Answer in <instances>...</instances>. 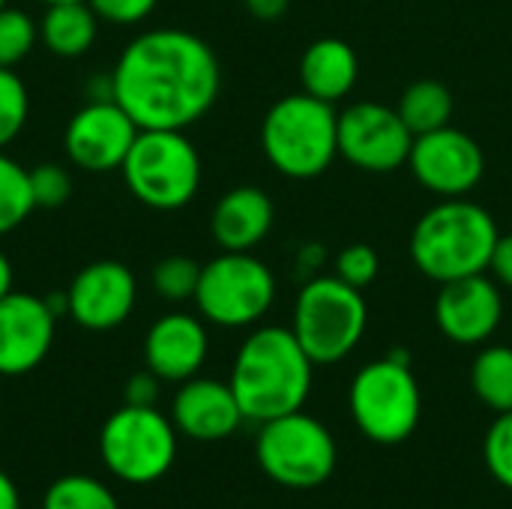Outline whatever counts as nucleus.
<instances>
[{"label": "nucleus", "instance_id": "1", "mask_svg": "<svg viewBox=\"0 0 512 509\" xmlns=\"http://www.w3.org/2000/svg\"><path fill=\"white\" fill-rule=\"evenodd\" d=\"M216 51L183 27L138 33L111 69V99L138 129H189L219 99Z\"/></svg>", "mask_w": 512, "mask_h": 509}, {"label": "nucleus", "instance_id": "2", "mask_svg": "<svg viewBox=\"0 0 512 509\" xmlns=\"http://www.w3.org/2000/svg\"><path fill=\"white\" fill-rule=\"evenodd\" d=\"M315 363L303 351L291 327H258L237 348L231 366V390L249 423H267L291 411H303L312 393Z\"/></svg>", "mask_w": 512, "mask_h": 509}, {"label": "nucleus", "instance_id": "3", "mask_svg": "<svg viewBox=\"0 0 512 509\" xmlns=\"http://www.w3.org/2000/svg\"><path fill=\"white\" fill-rule=\"evenodd\" d=\"M498 237V222L483 204L468 198H441L417 219L408 249L414 267L426 279L444 285L489 273Z\"/></svg>", "mask_w": 512, "mask_h": 509}, {"label": "nucleus", "instance_id": "4", "mask_svg": "<svg viewBox=\"0 0 512 509\" xmlns=\"http://www.w3.org/2000/svg\"><path fill=\"white\" fill-rule=\"evenodd\" d=\"M261 150L288 180H315L339 156V111L309 93L276 99L261 120Z\"/></svg>", "mask_w": 512, "mask_h": 509}, {"label": "nucleus", "instance_id": "5", "mask_svg": "<svg viewBox=\"0 0 512 509\" xmlns=\"http://www.w3.org/2000/svg\"><path fill=\"white\" fill-rule=\"evenodd\" d=\"M351 420L372 444L396 447L408 441L423 417V393L411 369V357L393 348L387 357L366 363L348 390Z\"/></svg>", "mask_w": 512, "mask_h": 509}, {"label": "nucleus", "instance_id": "6", "mask_svg": "<svg viewBox=\"0 0 512 509\" xmlns=\"http://www.w3.org/2000/svg\"><path fill=\"white\" fill-rule=\"evenodd\" d=\"M129 195L150 210H180L201 189V156L186 129H138L123 165Z\"/></svg>", "mask_w": 512, "mask_h": 509}, {"label": "nucleus", "instance_id": "7", "mask_svg": "<svg viewBox=\"0 0 512 509\" xmlns=\"http://www.w3.org/2000/svg\"><path fill=\"white\" fill-rule=\"evenodd\" d=\"M369 327V306L360 288L339 276H312L291 315V330L315 366H333L354 354Z\"/></svg>", "mask_w": 512, "mask_h": 509}, {"label": "nucleus", "instance_id": "8", "mask_svg": "<svg viewBox=\"0 0 512 509\" xmlns=\"http://www.w3.org/2000/svg\"><path fill=\"white\" fill-rule=\"evenodd\" d=\"M177 426L156 405H126L99 429V459L126 486L159 483L177 462Z\"/></svg>", "mask_w": 512, "mask_h": 509}, {"label": "nucleus", "instance_id": "9", "mask_svg": "<svg viewBox=\"0 0 512 509\" xmlns=\"http://www.w3.org/2000/svg\"><path fill=\"white\" fill-rule=\"evenodd\" d=\"M255 459L267 480L282 489H318L324 486L339 462L336 438L330 429L306 414L291 411L261 423L255 438Z\"/></svg>", "mask_w": 512, "mask_h": 509}, {"label": "nucleus", "instance_id": "10", "mask_svg": "<svg viewBox=\"0 0 512 509\" xmlns=\"http://www.w3.org/2000/svg\"><path fill=\"white\" fill-rule=\"evenodd\" d=\"M192 300L207 324L243 330L270 312L276 300V276L252 252H222L201 264Z\"/></svg>", "mask_w": 512, "mask_h": 509}, {"label": "nucleus", "instance_id": "11", "mask_svg": "<svg viewBox=\"0 0 512 509\" xmlns=\"http://www.w3.org/2000/svg\"><path fill=\"white\" fill-rule=\"evenodd\" d=\"M414 132L384 102H354L339 111V156L369 174H390L408 165Z\"/></svg>", "mask_w": 512, "mask_h": 509}, {"label": "nucleus", "instance_id": "12", "mask_svg": "<svg viewBox=\"0 0 512 509\" xmlns=\"http://www.w3.org/2000/svg\"><path fill=\"white\" fill-rule=\"evenodd\" d=\"M408 168L414 180L432 195L465 198L480 186L486 174V153L477 138L447 123L435 132L414 138Z\"/></svg>", "mask_w": 512, "mask_h": 509}, {"label": "nucleus", "instance_id": "13", "mask_svg": "<svg viewBox=\"0 0 512 509\" xmlns=\"http://www.w3.org/2000/svg\"><path fill=\"white\" fill-rule=\"evenodd\" d=\"M138 135V123L123 105L108 99H87L66 123L63 150L66 159L90 174L117 171Z\"/></svg>", "mask_w": 512, "mask_h": 509}, {"label": "nucleus", "instance_id": "14", "mask_svg": "<svg viewBox=\"0 0 512 509\" xmlns=\"http://www.w3.org/2000/svg\"><path fill=\"white\" fill-rule=\"evenodd\" d=\"M138 300V282L135 273L123 261H90L84 264L69 288H66V303H69V318L90 333H108L132 315Z\"/></svg>", "mask_w": 512, "mask_h": 509}, {"label": "nucleus", "instance_id": "15", "mask_svg": "<svg viewBox=\"0 0 512 509\" xmlns=\"http://www.w3.org/2000/svg\"><path fill=\"white\" fill-rule=\"evenodd\" d=\"M504 318L501 285L489 273L444 282L435 297V324L453 345H486Z\"/></svg>", "mask_w": 512, "mask_h": 509}, {"label": "nucleus", "instance_id": "16", "mask_svg": "<svg viewBox=\"0 0 512 509\" xmlns=\"http://www.w3.org/2000/svg\"><path fill=\"white\" fill-rule=\"evenodd\" d=\"M57 315L45 297L9 291L0 297V375L21 378L39 369L54 345Z\"/></svg>", "mask_w": 512, "mask_h": 509}, {"label": "nucleus", "instance_id": "17", "mask_svg": "<svg viewBox=\"0 0 512 509\" xmlns=\"http://www.w3.org/2000/svg\"><path fill=\"white\" fill-rule=\"evenodd\" d=\"M171 423L177 426L180 435L201 444H213L231 438L246 423V417L228 381L195 375L183 381L180 390L174 393Z\"/></svg>", "mask_w": 512, "mask_h": 509}, {"label": "nucleus", "instance_id": "18", "mask_svg": "<svg viewBox=\"0 0 512 509\" xmlns=\"http://www.w3.org/2000/svg\"><path fill=\"white\" fill-rule=\"evenodd\" d=\"M210 336L204 318L171 312L150 324L144 336V366L162 378V384H183L207 363Z\"/></svg>", "mask_w": 512, "mask_h": 509}, {"label": "nucleus", "instance_id": "19", "mask_svg": "<svg viewBox=\"0 0 512 509\" xmlns=\"http://www.w3.org/2000/svg\"><path fill=\"white\" fill-rule=\"evenodd\" d=\"M273 219L276 207L264 189L237 186L216 201L210 213V234L222 252H255L273 231Z\"/></svg>", "mask_w": 512, "mask_h": 509}, {"label": "nucleus", "instance_id": "20", "mask_svg": "<svg viewBox=\"0 0 512 509\" xmlns=\"http://www.w3.org/2000/svg\"><path fill=\"white\" fill-rule=\"evenodd\" d=\"M360 78V60L351 42L339 36H321L306 45L300 57V84L303 93L324 99L330 105L351 96Z\"/></svg>", "mask_w": 512, "mask_h": 509}, {"label": "nucleus", "instance_id": "21", "mask_svg": "<svg viewBox=\"0 0 512 509\" xmlns=\"http://www.w3.org/2000/svg\"><path fill=\"white\" fill-rule=\"evenodd\" d=\"M99 36V15L87 0L51 3L39 18V42L63 60L84 57Z\"/></svg>", "mask_w": 512, "mask_h": 509}, {"label": "nucleus", "instance_id": "22", "mask_svg": "<svg viewBox=\"0 0 512 509\" xmlns=\"http://www.w3.org/2000/svg\"><path fill=\"white\" fill-rule=\"evenodd\" d=\"M396 111L417 138V135L435 132V129L450 123V117H453V93L435 78H420V81L405 87Z\"/></svg>", "mask_w": 512, "mask_h": 509}, {"label": "nucleus", "instance_id": "23", "mask_svg": "<svg viewBox=\"0 0 512 509\" xmlns=\"http://www.w3.org/2000/svg\"><path fill=\"white\" fill-rule=\"evenodd\" d=\"M471 390L495 414L512 411V348L486 345L471 363Z\"/></svg>", "mask_w": 512, "mask_h": 509}, {"label": "nucleus", "instance_id": "24", "mask_svg": "<svg viewBox=\"0 0 512 509\" xmlns=\"http://www.w3.org/2000/svg\"><path fill=\"white\" fill-rule=\"evenodd\" d=\"M42 509H120V501L90 474H66L45 489Z\"/></svg>", "mask_w": 512, "mask_h": 509}, {"label": "nucleus", "instance_id": "25", "mask_svg": "<svg viewBox=\"0 0 512 509\" xmlns=\"http://www.w3.org/2000/svg\"><path fill=\"white\" fill-rule=\"evenodd\" d=\"M33 210L36 201L30 189V171L0 150V237L24 225Z\"/></svg>", "mask_w": 512, "mask_h": 509}, {"label": "nucleus", "instance_id": "26", "mask_svg": "<svg viewBox=\"0 0 512 509\" xmlns=\"http://www.w3.org/2000/svg\"><path fill=\"white\" fill-rule=\"evenodd\" d=\"M39 42V21H33L18 6L0 9V66L15 69L21 60L30 57V51Z\"/></svg>", "mask_w": 512, "mask_h": 509}, {"label": "nucleus", "instance_id": "27", "mask_svg": "<svg viewBox=\"0 0 512 509\" xmlns=\"http://www.w3.org/2000/svg\"><path fill=\"white\" fill-rule=\"evenodd\" d=\"M198 279H201V264L189 255H168V258L156 261V267L150 273L153 291L168 303L192 300Z\"/></svg>", "mask_w": 512, "mask_h": 509}, {"label": "nucleus", "instance_id": "28", "mask_svg": "<svg viewBox=\"0 0 512 509\" xmlns=\"http://www.w3.org/2000/svg\"><path fill=\"white\" fill-rule=\"evenodd\" d=\"M30 93L15 69L0 66V150L9 147L27 126Z\"/></svg>", "mask_w": 512, "mask_h": 509}, {"label": "nucleus", "instance_id": "29", "mask_svg": "<svg viewBox=\"0 0 512 509\" xmlns=\"http://www.w3.org/2000/svg\"><path fill=\"white\" fill-rule=\"evenodd\" d=\"M483 459L489 474L512 492V411H504L495 417L483 438Z\"/></svg>", "mask_w": 512, "mask_h": 509}, {"label": "nucleus", "instance_id": "30", "mask_svg": "<svg viewBox=\"0 0 512 509\" xmlns=\"http://www.w3.org/2000/svg\"><path fill=\"white\" fill-rule=\"evenodd\" d=\"M30 189L36 210H57L72 195V174L60 162H42L30 168Z\"/></svg>", "mask_w": 512, "mask_h": 509}, {"label": "nucleus", "instance_id": "31", "mask_svg": "<svg viewBox=\"0 0 512 509\" xmlns=\"http://www.w3.org/2000/svg\"><path fill=\"white\" fill-rule=\"evenodd\" d=\"M378 270H381V261H378V252L369 243L345 246L336 255V264H333V276H339L342 282H348V285H354L360 291L369 288L378 279Z\"/></svg>", "mask_w": 512, "mask_h": 509}, {"label": "nucleus", "instance_id": "32", "mask_svg": "<svg viewBox=\"0 0 512 509\" xmlns=\"http://www.w3.org/2000/svg\"><path fill=\"white\" fill-rule=\"evenodd\" d=\"M99 21L117 24V27H132L141 24L153 15L159 0H87Z\"/></svg>", "mask_w": 512, "mask_h": 509}, {"label": "nucleus", "instance_id": "33", "mask_svg": "<svg viewBox=\"0 0 512 509\" xmlns=\"http://www.w3.org/2000/svg\"><path fill=\"white\" fill-rule=\"evenodd\" d=\"M159 390H162V378H156V375L144 366V372H135V375L126 381L123 399H126V405L153 408V405L159 402Z\"/></svg>", "mask_w": 512, "mask_h": 509}, {"label": "nucleus", "instance_id": "34", "mask_svg": "<svg viewBox=\"0 0 512 509\" xmlns=\"http://www.w3.org/2000/svg\"><path fill=\"white\" fill-rule=\"evenodd\" d=\"M489 273L498 285L510 288L512 291V234H501L489 261Z\"/></svg>", "mask_w": 512, "mask_h": 509}, {"label": "nucleus", "instance_id": "35", "mask_svg": "<svg viewBox=\"0 0 512 509\" xmlns=\"http://www.w3.org/2000/svg\"><path fill=\"white\" fill-rule=\"evenodd\" d=\"M243 6L258 21H276L288 12L291 0H243Z\"/></svg>", "mask_w": 512, "mask_h": 509}, {"label": "nucleus", "instance_id": "36", "mask_svg": "<svg viewBox=\"0 0 512 509\" xmlns=\"http://www.w3.org/2000/svg\"><path fill=\"white\" fill-rule=\"evenodd\" d=\"M0 509H21V495L15 480L0 468Z\"/></svg>", "mask_w": 512, "mask_h": 509}, {"label": "nucleus", "instance_id": "37", "mask_svg": "<svg viewBox=\"0 0 512 509\" xmlns=\"http://www.w3.org/2000/svg\"><path fill=\"white\" fill-rule=\"evenodd\" d=\"M12 291V264L9 258L0 252V297H6Z\"/></svg>", "mask_w": 512, "mask_h": 509}, {"label": "nucleus", "instance_id": "38", "mask_svg": "<svg viewBox=\"0 0 512 509\" xmlns=\"http://www.w3.org/2000/svg\"><path fill=\"white\" fill-rule=\"evenodd\" d=\"M39 3H45V6H51V3H72V0H39Z\"/></svg>", "mask_w": 512, "mask_h": 509}, {"label": "nucleus", "instance_id": "39", "mask_svg": "<svg viewBox=\"0 0 512 509\" xmlns=\"http://www.w3.org/2000/svg\"><path fill=\"white\" fill-rule=\"evenodd\" d=\"M6 3H9V0H0V9H3V6H6Z\"/></svg>", "mask_w": 512, "mask_h": 509}]
</instances>
